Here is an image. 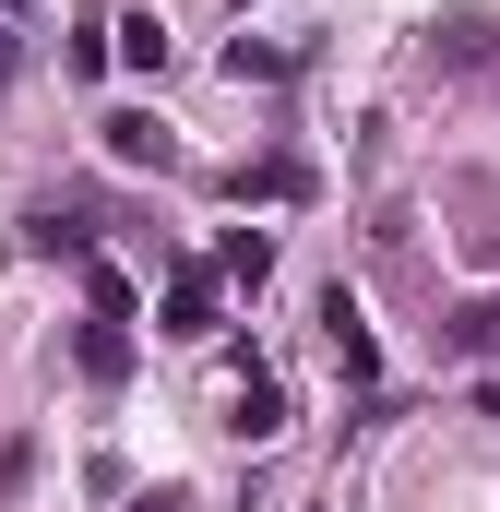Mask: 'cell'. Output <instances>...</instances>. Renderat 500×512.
<instances>
[{
  "mask_svg": "<svg viewBox=\"0 0 500 512\" xmlns=\"http://www.w3.org/2000/svg\"><path fill=\"white\" fill-rule=\"evenodd\" d=\"M227 322V274H203V262H179L167 274V310H155V334H179V346H203Z\"/></svg>",
  "mask_w": 500,
  "mask_h": 512,
  "instance_id": "1",
  "label": "cell"
},
{
  "mask_svg": "<svg viewBox=\"0 0 500 512\" xmlns=\"http://www.w3.org/2000/svg\"><path fill=\"white\" fill-rule=\"evenodd\" d=\"M322 346H334L346 382H381V334H370V310H358L346 286H322Z\"/></svg>",
  "mask_w": 500,
  "mask_h": 512,
  "instance_id": "2",
  "label": "cell"
},
{
  "mask_svg": "<svg viewBox=\"0 0 500 512\" xmlns=\"http://www.w3.org/2000/svg\"><path fill=\"white\" fill-rule=\"evenodd\" d=\"M227 429H239V441H274V429H286V382H274V370H250L239 405H227Z\"/></svg>",
  "mask_w": 500,
  "mask_h": 512,
  "instance_id": "3",
  "label": "cell"
},
{
  "mask_svg": "<svg viewBox=\"0 0 500 512\" xmlns=\"http://www.w3.org/2000/svg\"><path fill=\"white\" fill-rule=\"evenodd\" d=\"M72 358H84V382H120V370H131V322H84Z\"/></svg>",
  "mask_w": 500,
  "mask_h": 512,
  "instance_id": "4",
  "label": "cell"
},
{
  "mask_svg": "<svg viewBox=\"0 0 500 512\" xmlns=\"http://www.w3.org/2000/svg\"><path fill=\"white\" fill-rule=\"evenodd\" d=\"M108 131V155H120V167H167V131L143 120V108H120V120H96Z\"/></svg>",
  "mask_w": 500,
  "mask_h": 512,
  "instance_id": "5",
  "label": "cell"
},
{
  "mask_svg": "<svg viewBox=\"0 0 500 512\" xmlns=\"http://www.w3.org/2000/svg\"><path fill=\"white\" fill-rule=\"evenodd\" d=\"M310 191V167L298 155H262V167H239V203H298Z\"/></svg>",
  "mask_w": 500,
  "mask_h": 512,
  "instance_id": "6",
  "label": "cell"
},
{
  "mask_svg": "<svg viewBox=\"0 0 500 512\" xmlns=\"http://www.w3.org/2000/svg\"><path fill=\"white\" fill-rule=\"evenodd\" d=\"M24 239H36L48 262H96V227H84V215H60V203H48V215H36Z\"/></svg>",
  "mask_w": 500,
  "mask_h": 512,
  "instance_id": "7",
  "label": "cell"
},
{
  "mask_svg": "<svg viewBox=\"0 0 500 512\" xmlns=\"http://www.w3.org/2000/svg\"><path fill=\"white\" fill-rule=\"evenodd\" d=\"M215 274H227V286H262V274H274V239H262V227H227Z\"/></svg>",
  "mask_w": 500,
  "mask_h": 512,
  "instance_id": "8",
  "label": "cell"
},
{
  "mask_svg": "<svg viewBox=\"0 0 500 512\" xmlns=\"http://www.w3.org/2000/svg\"><path fill=\"white\" fill-rule=\"evenodd\" d=\"M108 36H120V60H131V72H167V24H155V12H120Z\"/></svg>",
  "mask_w": 500,
  "mask_h": 512,
  "instance_id": "9",
  "label": "cell"
},
{
  "mask_svg": "<svg viewBox=\"0 0 500 512\" xmlns=\"http://www.w3.org/2000/svg\"><path fill=\"white\" fill-rule=\"evenodd\" d=\"M84 298H96V322H131V310H143V298H131V274H120V262H84Z\"/></svg>",
  "mask_w": 500,
  "mask_h": 512,
  "instance_id": "10",
  "label": "cell"
},
{
  "mask_svg": "<svg viewBox=\"0 0 500 512\" xmlns=\"http://www.w3.org/2000/svg\"><path fill=\"white\" fill-rule=\"evenodd\" d=\"M453 346H465V358H500V298H465V310H453Z\"/></svg>",
  "mask_w": 500,
  "mask_h": 512,
  "instance_id": "11",
  "label": "cell"
},
{
  "mask_svg": "<svg viewBox=\"0 0 500 512\" xmlns=\"http://www.w3.org/2000/svg\"><path fill=\"white\" fill-rule=\"evenodd\" d=\"M227 72H239V84H274V72H286V48H262V36H239V48H227Z\"/></svg>",
  "mask_w": 500,
  "mask_h": 512,
  "instance_id": "12",
  "label": "cell"
},
{
  "mask_svg": "<svg viewBox=\"0 0 500 512\" xmlns=\"http://www.w3.org/2000/svg\"><path fill=\"white\" fill-rule=\"evenodd\" d=\"M24 477H36V441H0V512L24 501Z\"/></svg>",
  "mask_w": 500,
  "mask_h": 512,
  "instance_id": "13",
  "label": "cell"
},
{
  "mask_svg": "<svg viewBox=\"0 0 500 512\" xmlns=\"http://www.w3.org/2000/svg\"><path fill=\"white\" fill-rule=\"evenodd\" d=\"M120 512H191V501H179V489H143V501H120Z\"/></svg>",
  "mask_w": 500,
  "mask_h": 512,
  "instance_id": "14",
  "label": "cell"
},
{
  "mask_svg": "<svg viewBox=\"0 0 500 512\" xmlns=\"http://www.w3.org/2000/svg\"><path fill=\"white\" fill-rule=\"evenodd\" d=\"M477 417H500V382H477Z\"/></svg>",
  "mask_w": 500,
  "mask_h": 512,
  "instance_id": "15",
  "label": "cell"
},
{
  "mask_svg": "<svg viewBox=\"0 0 500 512\" xmlns=\"http://www.w3.org/2000/svg\"><path fill=\"white\" fill-rule=\"evenodd\" d=\"M0 84H12V36H0Z\"/></svg>",
  "mask_w": 500,
  "mask_h": 512,
  "instance_id": "16",
  "label": "cell"
}]
</instances>
